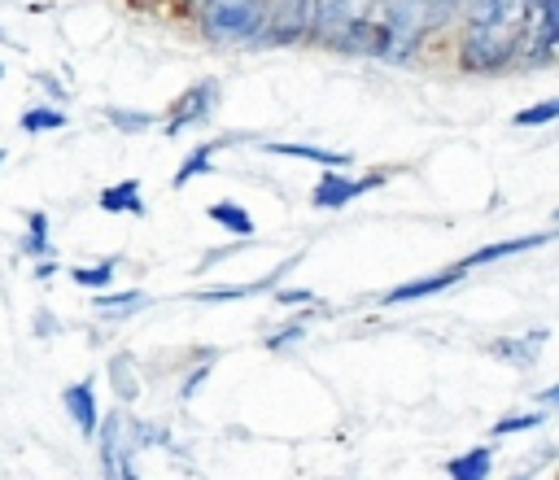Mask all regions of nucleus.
Listing matches in <instances>:
<instances>
[{
  "instance_id": "1",
  "label": "nucleus",
  "mask_w": 559,
  "mask_h": 480,
  "mask_svg": "<svg viewBox=\"0 0 559 480\" xmlns=\"http://www.w3.org/2000/svg\"><path fill=\"white\" fill-rule=\"evenodd\" d=\"M520 39H524V0H476L463 39V65L498 70L511 61Z\"/></svg>"
},
{
  "instance_id": "2",
  "label": "nucleus",
  "mask_w": 559,
  "mask_h": 480,
  "mask_svg": "<svg viewBox=\"0 0 559 480\" xmlns=\"http://www.w3.org/2000/svg\"><path fill=\"white\" fill-rule=\"evenodd\" d=\"M266 22L262 0H205V35L236 44V39H253Z\"/></svg>"
},
{
  "instance_id": "3",
  "label": "nucleus",
  "mask_w": 559,
  "mask_h": 480,
  "mask_svg": "<svg viewBox=\"0 0 559 480\" xmlns=\"http://www.w3.org/2000/svg\"><path fill=\"white\" fill-rule=\"evenodd\" d=\"M524 39H533V52H546L559 44V0L524 4Z\"/></svg>"
},
{
  "instance_id": "4",
  "label": "nucleus",
  "mask_w": 559,
  "mask_h": 480,
  "mask_svg": "<svg viewBox=\"0 0 559 480\" xmlns=\"http://www.w3.org/2000/svg\"><path fill=\"white\" fill-rule=\"evenodd\" d=\"M214 96H218V87H214V83H197V87H188V92L170 105V122H166V131H170V135H179L183 127L201 122V118L214 109Z\"/></svg>"
},
{
  "instance_id": "5",
  "label": "nucleus",
  "mask_w": 559,
  "mask_h": 480,
  "mask_svg": "<svg viewBox=\"0 0 559 480\" xmlns=\"http://www.w3.org/2000/svg\"><path fill=\"white\" fill-rule=\"evenodd\" d=\"M380 183V175H367V179H345V175H323L319 179V188L310 192V201L319 205V209H336V205H345V201H354L358 192H367V188H376Z\"/></svg>"
},
{
  "instance_id": "6",
  "label": "nucleus",
  "mask_w": 559,
  "mask_h": 480,
  "mask_svg": "<svg viewBox=\"0 0 559 480\" xmlns=\"http://www.w3.org/2000/svg\"><path fill=\"white\" fill-rule=\"evenodd\" d=\"M459 275H463V266H459V271H441V275H424V279H411V284H402V288L384 292V301H389V305H397V301H415V297L441 292V288H445V284H454Z\"/></svg>"
},
{
  "instance_id": "7",
  "label": "nucleus",
  "mask_w": 559,
  "mask_h": 480,
  "mask_svg": "<svg viewBox=\"0 0 559 480\" xmlns=\"http://www.w3.org/2000/svg\"><path fill=\"white\" fill-rule=\"evenodd\" d=\"M100 209H109V214H144L140 183H135V179H122V183L105 188V192H100Z\"/></svg>"
},
{
  "instance_id": "8",
  "label": "nucleus",
  "mask_w": 559,
  "mask_h": 480,
  "mask_svg": "<svg viewBox=\"0 0 559 480\" xmlns=\"http://www.w3.org/2000/svg\"><path fill=\"white\" fill-rule=\"evenodd\" d=\"M550 236L546 231H533V236H524V240H502V244H485V249H476L463 266H485V262H498V257H511V253H524V249H537V244H546Z\"/></svg>"
},
{
  "instance_id": "9",
  "label": "nucleus",
  "mask_w": 559,
  "mask_h": 480,
  "mask_svg": "<svg viewBox=\"0 0 559 480\" xmlns=\"http://www.w3.org/2000/svg\"><path fill=\"white\" fill-rule=\"evenodd\" d=\"M61 401H66V410L74 415V423L83 432H96V397H92V384H70L61 393Z\"/></svg>"
},
{
  "instance_id": "10",
  "label": "nucleus",
  "mask_w": 559,
  "mask_h": 480,
  "mask_svg": "<svg viewBox=\"0 0 559 480\" xmlns=\"http://www.w3.org/2000/svg\"><path fill=\"white\" fill-rule=\"evenodd\" d=\"M445 471H450V480H489L493 458H489V449H472L463 458H450Z\"/></svg>"
},
{
  "instance_id": "11",
  "label": "nucleus",
  "mask_w": 559,
  "mask_h": 480,
  "mask_svg": "<svg viewBox=\"0 0 559 480\" xmlns=\"http://www.w3.org/2000/svg\"><path fill=\"white\" fill-rule=\"evenodd\" d=\"M266 153H284V157H301V161H323V166H345V153L332 148H314V144H262Z\"/></svg>"
},
{
  "instance_id": "12",
  "label": "nucleus",
  "mask_w": 559,
  "mask_h": 480,
  "mask_svg": "<svg viewBox=\"0 0 559 480\" xmlns=\"http://www.w3.org/2000/svg\"><path fill=\"white\" fill-rule=\"evenodd\" d=\"M205 214H210V218H214L218 227L236 231V236H249V231H253V218H249V214H245V209H240L236 201H214V205H210Z\"/></svg>"
},
{
  "instance_id": "13",
  "label": "nucleus",
  "mask_w": 559,
  "mask_h": 480,
  "mask_svg": "<svg viewBox=\"0 0 559 480\" xmlns=\"http://www.w3.org/2000/svg\"><path fill=\"white\" fill-rule=\"evenodd\" d=\"M57 127H66V113H61V109H52V105H35V109H26V113H22V131H26V135L57 131Z\"/></svg>"
},
{
  "instance_id": "14",
  "label": "nucleus",
  "mask_w": 559,
  "mask_h": 480,
  "mask_svg": "<svg viewBox=\"0 0 559 480\" xmlns=\"http://www.w3.org/2000/svg\"><path fill=\"white\" fill-rule=\"evenodd\" d=\"M559 118V96H550V100H537L533 109H520L511 122L515 127H542V122H555Z\"/></svg>"
},
{
  "instance_id": "15",
  "label": "nucleus",
  "mask_w": 559,
  "mask_h": 480,
  "mask_svg": "<svg viewBox=\"0 0 559 480\" xmlns=\"http://www.w3.org/2000/svg\"><path fill=\"white\" fill-rule=\"evenodd\" d=\"M214 148H218V144H201V148H197V153H192V157H188V161H183V166L175 170V188H183V183H188L192 175L210 170V153H214Z\"/></svg>"
},
{
  "instance_id": "16",
  "label": "nucleus",
  "mask_w": 559,
  "mask_h": 480,
  "mask_svg": "<svg viewBox=\"0 0 559 480\" xmlns=\"http://www.w3.org/2000/svg\"><path fill=\"white\" fill-rule=\"evenodd\" d=\"M48 218L44 214H31L26 218V253H48Z\"/></svg>"
},
{
  "instance_id": "17",
  "label": "nucleus",
  "mask_w": 559,
  "mask_h": 480,
  "mask_svg": "<svg viewBox=\"0 0 559 480\" xmlns=\"http://www.w3.org/2000/svg\"><path fill=\"white\" fill-rule=\"evenodd\" d=\"M114 279V262H100V266H83V271H74V284H83V288H100V284H109Z\"/></svg>"
},
{
  "instance_id": "18",
  "label": "nucleus",
  "mask_w": 559,
  "mask_h": 480,
  "mask_svg": "<svg viewBox=\"0 0 559 480\" xmlns=\"http://www.w3.org/2000/svg\"><path fill=\"white\" fill-rule=\"evenodd\" d=\"M109 122L122 127V131H140V127H148L153 118H148V113H122V109H109Z\"/></svg>"
},
{
  "instance_id": "19",
  "label": "nucleus",
  "mask_w": 559,
  "mask_h": 480,
  "mask_svg": "<svg viewBox=\"0 0 559 480\" xmlns=\"http://www.w3.org/2000/svg\"><path fill=\"white\" fill-rule=\"evenodd\" d=\"M537 423H542V415H515V419H502V423H498V436L520 432V428H537Z\"/></svg>"
},
{
  "instance_id": "20",
  "label": "nucleus",
  "mask_w": 559,
  "mask_h": 480,
  "mask_svg": "<svg viewBox=\"0 0 559 480\" xmlns=\"http://www.w3.org/2000/svg\"><path fill=\"white\" fill-rule=\"evenodd\" d=\"M131 305H144V297H140V292H127V297H105V301H100L105 314H109V310H131Z\"/></svg>"
},
{
  "instance_id": "21",
  "label": "nucleus",
  "mask_w": 559,
  "mask_h": 480,
  "mask_svg": "<svg viewBox=\"0 0 559 480\" xmlns=\"http://www.w3.org/2000/svg\"><path fill=\"white\" fill-rule=\"evenodd\" d=\"M542 397H546V401H555V406H559V384H555V388H546V393H542Z\"/></svg>"
},
{
  "instance_id": "22",
  "label": "nucleus",
  "mask_w": 559,
  "mask_h": 480,
  "mask_svg": "<svg viewBox=\"0 0 559 480\" xmlns=\"http://www.w3.org/2000/svg\"><path fill=\"white\" fill-rule=\"evenodd\" d=\"M0 166H4V148H0Z\"/></svg>"
},
{
  "instance_id": "23",
  "label": "nucleus",
  "mask_w": 559,
  "mask_h": 480,
  "mask_svg": "<svg viewBox=\"0 0 559 480\" xmlns=\"http://www.w3.org/2000/svg\"><path fill=\"white\" fill-rule=\"evenodd\" d=\"M127 480H135V476H127Z\"/></svg>"
},
{
  "instance_id": "24",
  "label": "nucleus",
  "mask_w": 559,
  "mask_h": 480,
  "mask_svg": "<svg viewBox=\"0 0 559 480\" xmlns=\"http://www.w3.org/2000/svg\"><path fill=\"white\" fill-rule=\"evenodd\" d=\"M0 74H4V70H0Z\"/></svg>"
},
{
  "instance_id": "25",
  "label": "nucleus",
  "mask_w": 559,
  "mask_h": 480,
  "mask_svg": "<svg viewBox=\"0 0 559 480\" xmlns=\"http://www.w3.org/2000/svg\"><path fill=\"white\" fill-rule=\"evenodd\" d=\"M555 218H559V214H555Z\"/></svg>"
}]
</instances>
